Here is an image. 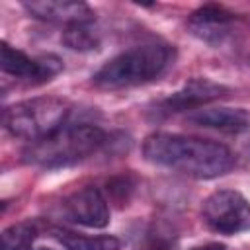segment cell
<instances>
[{
  "label": "cell",
  "mask_w": 250,
  "mask_h": 250,
  "mask_svg": "<svg viewBox=\"0 0 250 250\" xmlns=\"http://www.w3.org/2000/svg\"><path fill=\"white\" fill-rule=\"evenodd\" d=\"M145 250H174L168 242H164V240H154L148 248H145Z\"/></svg>",
  "instance_id": "obj_16"
},
{
  "label": "cell",
  "mask_w": 250,
  "mask_h": 250,
  "mask_svg": "<svg viewBox=\"0 0 250 250\" xmlns=\"http://www.w3.org/2000/svg\"><path fill=\"white\" fill-rule=\"evenodd\" d=\"M188 121L205 127L215 129L221 133H246L250 131V111L244 107H207V109H195L188 115Z\"/></svg>",
  "instance_id": "obj_11"
},
{
  "label": "cell",
  "mask_w": 250,
  "mask_h": 250,
  "mask_svg": "<svg viewBox=\"0 0 250 250\" xmlns=\"http://www.w3.org/2000/svg\"><path fill=\"white\" fill-rule=\"evenodd\" d=\"M23 8L37 20L64 23V27L76 23H92L96 16L88 4L70 2V0H37V2H25Z\"/></svg>",
  "instance_id": "obj_9"
},
{
  "label": "cell",
  "mask_w": 250,
  "mask_h": 250,
  "mask_svg": "<svg viewBox=\"0 0 250 250\" xmlns=\"http://www.w3.org/2000/svg\"><path fill=\"white\" fill-rule=\"evenodd\" d=\"M203 221L219 234H238L250 230V203L236 189L213 191L201 207Z\"/></svg>",
  "instance_id": "obj_5"
},
{
  "label": "cell",
  "mask_w": 250,
  "mask_h": 250,
  "mask_svg": "<svg viewBox=\"0 0 250 250\" xmlns=\"http://www.w3.org/2000/svg\"><path fill=\"white\" fill-rule=\"evenodd\" d=\"M176 49L164 43H145L109 59L96 74L94 84L105 90L131 88L162 76L174 64Z\"/></svg>",
  "instance_id": "obj_2"
},
{
  "label": "cell",
  "mask_w": 250,
  "mask_h": 250,
  "mask_svg": "<svg viewBox=\"0 0 250 250\" xmlns=\"http://www.w3.org/2000/svg\"><path fill=\"white\" fill-rule=\"evenodd\" d=\"M62 43L72 51H92L100 45V33L92 27V23L68 25L62 31Z\"/></svg>",
  "instance_id": "obj_13"
},
{
  "label": "cell",
  "mask_w": 250,
  "mask_h": 250,
  "mask_svg": "<svg viewBox=\"0 0 250 250\" xmlns=\"http://www.w3.org/2000/svg\"><path fill=\"white\" fill-rule=\"evenodd\" d=\"M2 57L0 66L6 74L16 76L18 80H25L29 84H43L51 80L55 74L62 70V62L55 55H41V57H29L23 51L2 43Z\"/></svg>",
  "instance_id": "obj_6"
},
{
  "label": "cell",
  "mask_w": 250,
  "mask_h": 250,
  "mask_svg": "<svg viewBox=\"0 0 250 250\" xmlns=\"http://www.w3.org/2000/svg\"><path fill=\"white\" fill-rule=\"evenodd\" d=\"M191 250H227V246L219 244V242H207V244H201V246H193Z\"/></svg>",
  "instance_id": "obj_15"
},
{
  "label": "cell",
  "mask_w": 250,
  "mask_h": 250,
  "mask_svg": "<svg viewBox=\"0 0 250 250\" xmlns=\"http://www.w3.org/2000/svg\"><path fill=\"white\" fill-rule=\"evenodd\" d=\"M234 21V14L225 6L207 4L195 10L189 18V29L193 35L207 43H221L229 35V27Z\"/></svg>",
  "instance_id": "obj_10"
},
{
  "label": "cell",
  "mask_w": 250,
  "mask_h": 250,
  "mask_svg": "<svg viewBox=\"0 0 250 250\" xmlns=\"http://www.w3.org/2000/svg\"><path fill=\"white\" fill-rule=\"evenodd\" d=\"M229 88L223 84H217L207 78H191L186 82L180 90H176L172 96L162 100L158 104L156 113H178L186 109H197L209 102H215L223 96H227Z\"/></svg>",
  "instance_id": "obj_7"
},
{
  "label": "cell",
  "mask_w": 250,
  "mask_h": 250,
  "mask_svg": "<svg viewBox=\"0 0 250 250\" xmlns=\"http://www.w3.org/2000/svg\"><path fill=\"white\" fill-rule=\"evenodd\" d=\"M33 250H59V248H51V246H37Z\"/></svg>",
  "instance_id": "obj_17"
},
{
  "label": "cell",
  "mask_w": 250,
  "mask_h": 250,
  "mask_svg": "<svg viewBox=\"0 0 250 250\" xmlns=\"http://www.w3.org/2000/svg\"><path fill=\"white\" fill-rule=\"evenodd\" d=\"M105 143V133L88 123L62 125L55 133L29 143L23 148V160L41 168H61L76 164L98 152Z\"/></svg>",
  "instance_id": "obj_3"
},
{
  "label": "cell",
  "mask_w": 250,
  "mask_h": 250,
  "mask_svg": "<svg viewBox=\"0 0 250 250\" xmlns=\"http://www.w3.org/2000/svg\"><path fill=\"white\" fill-rule=\"evenodd\" d=\"M143 154L156 166L199 180L219 178L234 166V154L229 146L217 141L176 133L148 135L143 143Z\"/></svg>",
  "instance_id": "obj_1"
},
{
  "label": "cell",
  "mask_w": 250,
  "mask_h": 250,
  "mask_svg": "<svg viewBox=\"0 0 250 250\" xmlns=\"http://www.w3.org/2000/svg\"><path fill=\"white\" fill-rule=\"evenodd\" d=\"M64 213L70 221L88 227V229H104L109 223V207L102 191L94 186H86L72 195L66 197Z\"/></svg>",
  "instance_id": "obj_8"
},
{
  "label": "cell",
  "mask_w": 250,
  "mask_h": 250,
  "mask_svg": "<svg viewBox=\"0 0 250 250\" xmlns=\"http://www.w3.org/2000/svg\"><path fill=\"white\" fill-rule=\"evenodd\" d=\"M35 227L31 223H16L2 232V250H33Z\"/></svg>",
  "instance_id": "obj_14"
},
{
  "label": "cell",
  "mask_w": 250,
  "mask_h": 250,
  "mask_svg": "<svg viewBox=\"0 0 250 250\" xmlns=\"http://www.w3.org/2000/svg\"><path fill=\"white\" fill-rule=\"evenodd\" d=\"M55 238L66 250H121V242L115 236H109V234L88 236V234L57 229L55 230Z\"/></svg>",
  "instance_id": "obj_12"
},
{
  "label": "cell",
  "mask_w": 250,
  "mask_h": 250,
  "mask_svg": "<svg viewBox=\"0 0 250 250\" xmlns=\"http://www.w3.org/2000/svg\"><path fill=\"white\" fill-rule=\"evenodd\" d=\"M68 113L70 104L62 98H31L4 109V127L10 135L33 143L66 125Z\"/></svg>",
  "instance_id": "obj_4"
}]
</instances>
